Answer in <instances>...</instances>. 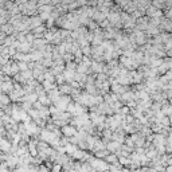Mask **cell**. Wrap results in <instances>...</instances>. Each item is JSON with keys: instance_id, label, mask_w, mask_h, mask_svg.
I'll list each match as a JSON object with an SVG mask.
<instances>
[{"instance_id": "6da1fadb", "label": "cell", "mask_w": 172, "mask_h": 172, "mask_svg": "<svg viewBox=\"0 0 172 172\" xmlns=\"http://www.w3.org/2000/svg\"><path fill=\"white\" fill-rule=\"evenodd\" d=\"M104 160L108 161L109 164H113V163H116V161H119V156H117L116 153H109Z\"/></svg>"}, {"instance_id": "7a4b0ae2", "label": "cell", "mask_w": 172, "mask_h": 172, "mask_svg": "<svg viewBox=\"0 0 172 172\" xmlns=\"http://www.w3.org/2000/svg\"><path fill=\"white\" fill-rule=\"evenodd\" d=\"M106 149L110 151V152L116 153L117 151H120V144L119 143H110V144H108V145H106Z\"/></svg>"}, {"instance_id": "3957f363", "label": "cell", "mask_w": 172, "mask_h": 172, "mask_svg": "<svg viewBox=\"0 0 172 172\" xmlns=\"http://www.w3.org/2000/svg\"><path fill=\"white\" fill-rule=\"evenodd\" d=\"M83 156H85V153H83V151H78V149H77V151H74V152L71 153V157H73V159L74 160H82L83 159Z\"/></svg>"}, {"instance_id": "277c9868", "label": "cell", "mask_w": 172, "mask_h": 172, "mask_svg": "<svg viewBox=\"0 0 172 172\" xmlns=\"http://www.w3.org/2000/svg\"><path fill=\"white\" fill-rule=\"evenodd\" d=\"M110 151H108L106 148L105 149H101V151H96V157H98V159H105V157L109 155Z\"/></svg>"}, {"instance_id": "5b68a950", "label": "cell", "mask_w": 172, "mask_h": 172, "mask_svg": "<svg viewBox=\"0 0 172 172\" xmlns=\"http://www.w3.org/2000/svg\"><path fill=\"white\" fill-rule=\"evenodd\" d=\"M63 133H65L66 136H73V134L75 133V129H74V128H70V126H65L63 128Z\"/></svg>"}, {"instance_id": "8992f818", "label": "cell", "mask_w": 172, "mask_h": 172, "mask_svg": "<svg viewBox=\"0 0 172 172\" xmlns=\"http://www.w3.org/2000/svg\"><path fill=\"white\" fill-rule=\"evenodd\" d=\"M0 172H11L8 167H7L5 161H3V163H0Z\"/></svg>"}, {"instance_id": "52a82bcc", "label": "cell", "mask_w": 172, "mask_h": 172, "mask_svg": "<svg viewBox=\"0 0 172 172\" xmlns=\"http://www.w3.org/2000/svg\"><path fill=\"white\" fill-rule=\"evenodd\" d=\"M109 172H123V168H119L113 164H109Z\"/></svg>"}, {"instance_id": "ba28073f", "label": "cell", "mask_w": 172, "mask_h": 172, "mask_svg": "<svg viewBox=\"0 0 172 172\" xmlns=\"http://www.w3.org/2000/svg\"><path fill=\"white\" fill-rule=\"evenodd\" d=\"M65 151H66V152L69 153V155H71V153L74 152V151H77V148L74 147V145H67V147L65 148Z\"/></svg>"}, {"instance_id": "9c48e42d", "label": "cell", "mask_w": 172, "mask_h": 172, "mask_svg": "<svg viewBox=\"0 0 172 172\" xmlns=\"http://www.w3.org/2000/svg\"><path fill=\"white\" fill-rule=\"evenodd\" d=\"M147 156L152 159V157H155V156H156V152H153V151H152V152H148V153H147Z\"/></svg>"}, {"instance_id": "30bf717a", "label": "cell", "mask_w": 172, "mask_h": 172, "mask_svg": "<svg viewBox=\"0 0 172 172\" xmlns=\"http://www.w3.org/2000/svg\"><path fill=\"white\" fill-rule=\"evenodd\" d=\"M164 172H172V166H166V171Z\"/></svg>"}, {"instance_id": "8fae6325", "label": "cell", "mask_w": 172, "mask_h": 172, "mask_svg": "<svg viewBox=\"0 0 172 172\" xmlns=\"http://www.w3.org/2000/svg\"><path fill=\"white\" fill-rule=\"evenodd\" d=\"M123 172H133L132 170H129L128 167H125V168H123Z\"/></svg>"}, {"instance_id": "7c38bea8", "label": "cell", "mask_w": 172, "mask_h": 172, "mask_svg": "<svg viewBox=\"0 0 172 172\" xmlns=\"http://www.w3.org/2000/svg\"><path fill=\"white\" fill-rule=\"evenodd\" d=\"M167 166H172V157H171V159H168V161H167Z\"/></svg>"}]
</instances>
